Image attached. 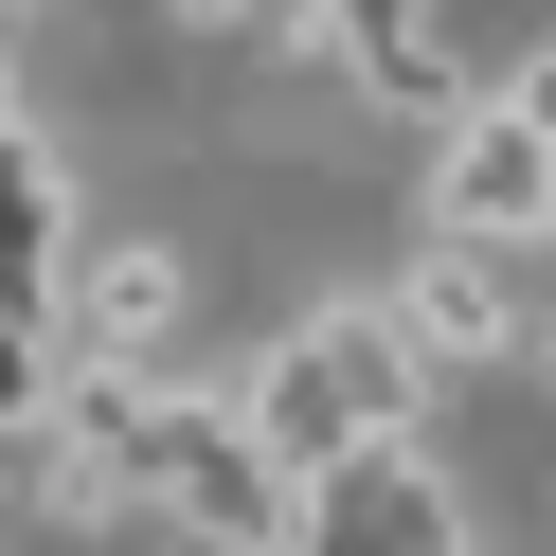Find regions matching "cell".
Returning a JSON list of instances; mask_svg holds the SVG:
<instances>
[{"instance_id":"52a82bcc","label":"cell","mask_w":556,"mask_h":556,"mask_svg":"<svg viewBox=\"0 0 556 556\" xmlns=\"http://www.w3.org/2000/svg\"><path fill=\"white\" fill-rule=\"evenodd\" d=\"M503 90H520V109H539V126H556V37H539V54H520V73H503Z\"/></svg>"},{"instance_id":"3957f363","label":"cell","mask_w":556,"mask_h":556,"mask_svg":"<svg viewBox=\"0 0 556 556\" xmlns=\"http://www.w3.org/2000/svg\"><path fill=\"white\" fill-rule=\"evenodd\" d=\"M54 341L90 377H198V252L180 233H73L54 252Z\"/></svg>"},{"instance_id":"6da1fadb","label":"cell","mask_w":556,"mask_h":556,"mask_svg":"<svg viewBox=\"0 0 556 556\" xmlns=\"http://www.w3.org/2000/svg\"><path fill=\"white\" fill-rule=\"evenodd\" d=\"M233 413L269 431V467H359V448H413L431 431V359L395 341V305L377 288H341V305H305L288 341H252V377H233Z\"/></svg>"},{"instance_id":"8992f818","label":"cell","mask_w":556,"mask_h":556,"mask_svg":"<svg viewBox=\"0 0 556 556\" xmlns=\"http://www.w3.org/2000/svg\"><path fill=\"white\" fill-rule=\"evenodd\" d=\"M180 37H269V0H162Z\"/></svg>"},{"instance_id":"5b68a950","label":"cell","mask_w":556,"mask_h":556,"mask_svg":"<svg viewBox=\"0 0 556 556\" xmlns=\"http://www.w3.org/2000/svg\"><path fill=\"white\" fill-rule=\"evenodd\" d=\"M377 305H395V341H413L431 377H503L520 341H539V305H520V269H503V252H448V233H413V269H395Z\"/></svg>"},{"instance_id":"30bf717a","label":"cell","mask_w":556,"mask_h":556,"mask_svg":"<svg viewBox=\"0 0 556 556\" xmlns=\"http://www.w3.org/2000/svg\"><path fill=\"white\" fill-rule=\"evenodd\" d=\"M0 556H18V539H0Z\"/></svg>"},{"instance_id":"7a4b0ae2","label":"cell","mask_w":556,"mask_h":556,"mask_svg":"<svg viewBox=\"0 0 556 556\" xmlns=\"http://www.w3.org/2000/svg\"><path fill=\"white\" fill-rule=\"evenodd\" d=\"M413 216L448 233V252H556V126L520 109V90H467V109L431 126V162H413Z\"/></svg>"},{"instance_id":"ba28073f","label":"cell","mask_w":556,"mask_h":556,"mask_svg":"<svg viewBox=\"0 0 556 556\" xmlns=\"http://www.w3.org/2000/svg\"><path fill=\"white\" fill-rule=\"evenodd\" d=\"M520 377H539V413H556V324H539V341H520Z\"/></svg>"},{"instance_id":"277c9868","label":"cell","mask_w":556,"mask_h":556,"mask_svg":"<svg viewBox=\"0 0 556 556\" xmlns=\"http://www.w3.org/2000/svg\"><path fill=\"white\" fill-rule=\"evenodd\" d=\"M288 556H467V503H448L431 431H413V448H359V467H305V539Z\"/></svg>"},{"instance_id":"9c48e42d","label":"cell","mask_w":556,"mask_h":556,"mask_svg":"<svg viewBox=\"0 0 556 556\" xmlns=\"http://www.w3.org/2000/svg\"><path fill=\"white\" fill-rule=\"evenodd\" d=\"M0 18H37V0H0Z\"/></svg>"}]
</instances>
